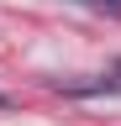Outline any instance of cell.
<instances>
[{
	"label": "cell",
	"instance_id": "obj_1",
	"mask_svg": "<svg viewBox=\"0 0 121 126\" xmlns=\"http://www.w3.org/2000/svg\"><path fill=\"white\" fill-rule=\"evenodd\" d=\"M63 94H121V63L111 74H100V79H89V84H58Z\"/></svg>",
	"mask_w": 121,
	"mask_h": 126
},
{
	"label": "cell",
	"instance_id": "obj_2",
	"mask_svg": "<svg viewBox=\"0 0 121 126\" xmlns=\"http://www.w3.org/2000/svg\"><path fill=\"white\" fill-rule=\"evenodd\" d=\"M79 5H95V11H111V16H121V0H79Z\"/></svg>",
	"mask_w": 121,
	"mask_h": 126
},
{
	"label": "cell",
	"instance_id": "obj_3",
	"mask_svg": "<svg viewBox=\"0 0 121 126\" xmlns=\"http://www.w3.org/2000/svg\"><path fill=\"white\" fill-rule=\"evenodd\" d=\"M0 110H5V94H0Z\"/></svg>",
	"mask_w": 121,
	"mask_h": 126
}]
</instances>
